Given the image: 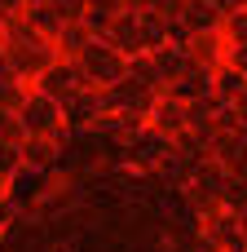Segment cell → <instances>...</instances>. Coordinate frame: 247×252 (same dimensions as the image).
<instances>
[{"label": "cell", "instance_id": "9a60e30c", "mask_svg": "<svg viewBox=\"0 0 247 252\" xmlns=\"http://www.w3.org/2000/svg\"><path fill=\"white\" fill-rule=\"evenodd\" d=\"M181 9H186V0H155V4H150V18H159V22L168 27V22L181 18Z\"/></svg>", "mask_w": 247, "mask_h": 252}, {"label": "cell", "instance_id": "2e32d148", "mask_svg": "<svg viewBox=\"0 0 247 252\" xmlns=\"http://www.w3.org/2000/svg\"><path fill=\"white\" fill-rule=\"evenodd\" d=\"M18 168H22V159H18V146H4V142H0V182H9Z\"/></svg>", "mask_w": 247, "mask_h": 252}, {"label": "cell", "instance_id": "3957f363", "mask_svg": "<svg viewBox=\"0 0 247 252\" xmlns=\"http://www.w3.org/2000/svg\"><path fill=\"white\" fill-rule=\"evenodd\" d=\"M164 159H168V137H159L155 128H141L124 142V168H133L137 177H155Z\"/></svg>", "mask_w": 247, "mask_h": 252}, {"label": "cell", "instance_id": "d6986e66", "mask_svg": "<svg viewBox=\"0 0 247 252\" xmlns=\"http://www.w3.org/2000/svg\"><path fill=\"white\" fill-rule=\"evenodd\" d=\"M234 226H239V239H243V248H247V204L234 208Z\"/></svg>", "mask_w": 247, "mask_h": 252}, {"label": "cell", "instance_id": "30bf717a", "mask_svg": "<svg viewBox=\"0 0 247 252\" xmlns=\"http://www.w3.org/2000/svg\"><path fill=\"white\" fill-rule=\"evenodd\" d=\"M93 44V31L84 27V22H66L57 35H53V49H57V62H75L84 49Z\"/></svg>", "mask_w": 247, "mask_h": 252}, {"label": "cell", "instance_id": "277c9868", "mask_svg": "<svg viewBox=\"0 0 247 252\" xmlns=\"http://www.w3.org/2000/svg\"><path fill=\"white\" fill-rule=\"evenodd\" d=\"M31 89L62 106V102H71V97H75L80 89H88V84H84V75H80V66H75V62H53V66H49Z\"/></svg>", "mask_w": 247, "mask_h": 252}, {"label": "cell", "instance_id": "8992f818", "mask_svg": "<svg viewBox=\"0 0 247 252\" xmlns=\"http://www.w3.org/2000/svg\"><path fill=\"white\" fill-rule=\"evenodd\" d=\"M146 128H155L159 137H177V133H186V106H181L177 97L159 93L155 106L146 111Z\"/></svg>", "mask_w": 247, "mask_h": 252}, {"label": "cell", "instance_id": "52a82bcc", "mask_svg": "<svg viewBox=\"0 0 247 252\" xmlns=\"http://www.w3.org/2000/svg\"><path fill=\"white\" fill-rule=\"evenodd\" d=\"M18 159H22V168H31V173H44V177H49V173L62 164V151H57L49 137H22Z\"/></svg>", "mask_w": 247, "mask_h": 252}, {"label": "cell", "instance_id": "ffe728a7", "mask_svg": "<svg viewBox=\"0 0 247 252\" xmlns=\"http://www.w3.org/2000/svg\"><path fill=\"white\" fill-rule=\"evenodd\" d=\"M0 80H13V75H9V58H4V49H0Z\"/></svg>", "mask_w": 247, "mask_h": 252}, {"label": "cell", "instance_id": "7a4b0ae2", "mask_svg": "<svg viewBox=\"0 0 247 252\" xmlns=\"http://www.w3.org/2000/svg\"><path fill=\"white\" fill-rule=\"evenodd\" d=\"M75 66H80V75H84L88 89H110V84H119V80L128 75V58L115 53L106 40H93V44L75 58Z\"/></svg>", "mask_w": 247, "mask_h": 252}, {"label": "cell", "instance_id": "6da1fadb", "mask_svg": "<svg viewBox=\"0 0 247 252\" xmlns=\"http://www.w3.org/2000/svg\"><path fill=\"white\" fill-rule=\"evenodd\" d=\"M18 115V124H22V137H49L57 151H66V137H71V128L62 124V106L57 102H49L44 93H27V102L13 111Z\"/></svg>", "mask_w": 247, "mask_h": 252}, {"label": "cell", "instance_id": "ac0fdd59", "mask_svg": "<svg viewBox=\"0 0 247 252\" xmlns=\"http://www.w3.org/2000/svg\"><path fill=\"white\" fill-rule=\"evenodd\" d=\"M225 66H234L239 75H247V44H225Z\"/></svg>", "mask_w": 247, "mask_h": 252}, {"label": "cell", "instance_id": "4fadbf2b", "mask_svg": "<svg viewBox=\"0 0 247 252\" xmlns=\"http://www.w3.org/2000/svg\"><path fill=\"white\" fill-rule=\"evenodd\" d=\"M221 35H225V44H247V4L221 18Z\"/></svg>", "mask_w": 247, "mask_h": 252}, {"label": "cell", "instance_id": "5b68a950", "mask_svg": "<svg viewBox=\"0 0 247 252\" xmlns=\"http://www.w3.org/2000/svg\"><path fill=\"white\" fill-rule=\"evenodd\" d=\"M97 115H106L102 89H80L71 102H62V124H66L71 133H88V128L97 124Z\"/></svg>", "mask_w": 247, "mask_h": 252}, {"label": "cell", "instance_id": "5bb4252c", "mask_svg": "<svg viewBox=\"0 0 247 252\" xmlns=\"http://www.w3.org/2000/svg\"><path fill=\"white\" fill-rule=\"evenodd\" d=\"M27 84L22 80H0V111H18L22 102H27Z\"/></svg>", "mask_w": 247, "mask_h": 252}, {"label": "cell", "instance_id": "ba28073f", "mask_svg": "<svg viewBox=\"0 0 247 252\" xmlns=\"http://www.w3.org/2000/svg\"><path fill=\"white\" fill-rule=\"evenodd\" d=\"M164 93L177 97L181 106H190V102H199V97H212V75H208V71H181Z\"/></svg>", "mask_w": 247, "mask_h": 252}, {"label": "cell", "instance_id": "9c48e42d", "mask_svg": "<svg viewBox=\"0 0 247 252\" xmlns=\"http://www.w3.org/2000/svg\"><path fill=\"white\" fill-rule=\"evenodd\" d=\"M190 35H208V31H221V13L208 4V0H186L181 18H177Z\"/></svg>", "mask_w": 247, "mask_h": 252}, {"label": "cell", "instance_id": "8fae6325", "mask_svg": "<svg viewBox=\"0 0 247 252\" xmlns=\"http://www.w3.org/2000/svg\"><path fill=\"white\" fill-rule=\"evenodd\" d=\"M22 22H27L35 35H44V40H53V35L66 27V22H62V13H57L49 0H35V4H27V9H22Z\"/></svg>", "mask_w": 247, "mask_h": 252}, {"label": "cell", "instance_id": "44dd1931", "mask_svg": "<svg viewBox=\"0 0 247 252\" xmlns=\"http://www.w3.org/2000/svg\"><path fill=\"white\" fill-rule=\"evenodd\" d=\"M22 4H35V0H22Z\"/></svg>", "mask_w": 247, "mask_h": 252}, {"label": "cell", "instance_id": "e0dca14e", "mask_svg": "<svg viewBox=\"0 0 247 252\" xmlns=\"http://www.w3.org/2000/svg\"><path fill=\"white\" fill-rule=\"evenodd\" d=\"M124 9H128V0H88V13H102V18H110V22H115Z\"/></svg>", "mask_w": 247, "mask_h": 252}, {"label": "cell", "instance_id": "7c38bea8", "mask_svg": "<svg viewBox=\"0 0 247 252\" xmlns=\"http://www.w3.org/2000/svg\"><path fill=\"white\" fill-rule=\"evenodd\" d=\"M243 89H247V75H239L234 66L221 62V66L212 71V97H217L221 106H234V102L243 97Z\"/></svg>", "mask_w": 247, "mask_h": 252}]
</instances>
